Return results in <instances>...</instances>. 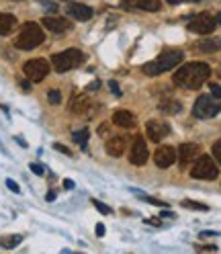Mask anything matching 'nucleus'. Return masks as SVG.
<instances>
[{"instance_id":"16","label":"nucleus","mask_w":221,"mask_h":254,"mask_svg":"<svg viewBox=\"0 0 221 254\" xmlns=\"http://www.w3.org/2000/svg\"><path fill=\"white\" fill-rule=\"evenodd\" d=\"M43 27H47L52 33H66V31L70 29V23L66 19H59V17H45Z\"/></svg>"},{"instance_id":"22","label":"nucleus","mask_w":221,"mask_h":254,"mask_svg":"<svg viewBox=\"0 0 221 254\" xmlns=\"http://www.w3.org/2000/svg\"><path fill=\"white\" fill-rule=\"evenodd\" d=\"M88 135H90V131H88L86 127H84V129H78V131H74V133H72V139H74V141H76V144L80 146V148H86Z\"/></svg>"},{"instance_id":"37","label":"nucleus","mask_w":221,"mask_h":254,"mask_svg":"<svg viewBox=\"0 0 221 254\" xmlns=\"http://www.w3.org/2000/svg\"><path fill=\"white\" fill-rule=\"evenodd\" d=\"M97 236H99V238H101V236H105V226H103V224H99V226H97Z\"/></svg>"},{"instance_id":"43","label":"nucleus","mask_w":221,"mask_h":254,"mask_svg":"<svg viewBox=\"0 0 221 254\" xmlns=\"http://www.w3.org/2000/svg\"><path fill=\"white\" fill-rule=\"evenodd\" d=\"M168 4H178V2H184V0H166Z\"/></svg>"},{"instance_id":"15","label":"nucleus","mask_w":221,"mask_h":254,"mask_svg":"<svg viewBox=\"0 0 221 254\" xmlns=\"http://www.w3.org/2000/svg\"><path fill=\"white\" fill-rule=\"evenodd\" d=\"M125 146H127V139L121 137V135H115V137H110L107 141V152H109V156L119 158V156H123Z\"/></svg>"},{"instance_id":"2","label":"nucleus","mask_w":221,"mask_h":254,"mask_svg":"<svg viewBox=\"0 0 221 254\" xmlns=\"http://www.w3.org/2000/svg\"><path fill=\"white\" fill-rule=\"evenodd\" d=\"M180 62H182V52H178V50H168V52H164L162 56H158V60L144 64V68H141V70H144L146 76H160V74L172 70L174 66H178Z\"/></svg>"},{"instance_id":"41","label":"nucleus","mask_w":221,"mask_h":254,"mask_svg":"<svg viewBox=\"0 0 221 254\" xmlns=\"http://www.w3.org/2000/svg\"><path fill=\"white\" fill-rule=\"evenodd\" d=\"M99 86H101V82H92V84H90V86H88V90H97V88H99Z\"/></svg>"},{"instance_id":"32","label":"nucleus","mask_w":221,"mask_h":254,"mask_svg":"<svg viewBox=\"0 0 221 254\" xmlns=\"http://www.w3.org/2000/svg\"><path fill=\"white\" fill-rule=\"evenodd\" d=\"M121 2H123V6H125V8H137L139 0H121Z\"/></svg>"},{"instance_id":"7","label":"nucleus","mask_w":221,"mask_h":254,"mask_svg":"<svg viewBox=\"0 0 221 254\" xmlns=\"http://www.w3.org/2000/svg\"><path fill=\"white\" fill-rule=\"evenodd\" d=\"M25 76L29 78L31 82H41L43 78L50 74V62L43 60V58H35V60H29L25 66H23Z\"/></svg>"},{"instance_id":"17","label":"nucleus","mask_w":221,"mask_h":254,"mask_svg":"<svg viewBox=\"0 0 221 254\" xmlns=\"http://www.w3.org/2000/svg\"><path fill=\"white\" fill-rule=\"evenodd\" d=\"M113 125L123 127V129H131V127H135V117L129 111H117L113 115Z\"/></svg>"},{"instance_id":"13","label":"nucleus","mask_w":221,"mask_h":254,"mask_svg":"<svg viewBox=\"0 0 221 254\" xmlns=\"http://www.w3.org/2000/svg\"><path fill=\"white\" fill-rule=\"evenodd\" d=\"M68 14L74 17L76 21H88V19H92L94 10L86 4H80V2H70L68 4Z\"/></svg>"},{"instance_id":"39","label":"nucleus","mask_w":221,"mask_h":254,"mask_svg":"<svg viewBox=\"0 0 221 254\" xmlns=\"http://www.w3.org/2000/svg\"><path fill=\"white\" fill-rule=\"evenodd\" d=\"M148 224H152V226H162V221H160V219H148Z\"/></svg>"},{"instance_id":"20","label":"nucleus","mask_w":221,"mask_h":254,"mask_svg":"<svg viewBox=\"0 0 221 254\" xmlns=\"http://www.w3.org/2000/svg\"><path fill=\"white\" fill-rule=\"evenodd\" d=\"M160 109L164 111V113H170V115H176V113H180V109H182V105L178 103V101H162L160 103Z\"/></svg>"},{"instance_id":"6","label":"nucleus","mask_w":221,"mask_h":254,"mask_svg":"<svg viewBox=\"0 0 221 254\" xmlns=\"http://www.w3.org/2000/svg\"><path fill=\"white\" fill-rule=\"evenodd\" d=\"M219 111H221V99L203 94V97L197 99V103L193 107V115L199 117V119H211L219 113Z\"/></svg>"},{"instance_id":"8","label":"nucleus","mask_w":221,"mask_h":254,"mask_svg":"<svg viewBox=\"0 0 221 254\" xmlns=\"http://www.w3.org/2000/svg\"><path fill=\"white\" fill-rule=\"evenodd\" d=\"M217 27V19L211 17V14L203 12V14H197L188 21V29L193 31V33H199V35H209L213 33V29Z\"/></svg>"},{"instance_id":"33","label":"nucleus","mask_w":221,"mask_h":254,"mask_svg":"<svg viewBox=\"0 0 221 254\" xmlns=\"http://www.w3.org/2000/svg\"><path fill=\"white\" fill-rule=\"evenodd\" d=\"M109 86H110V90H113L115 97H121V88H119V84H117L115 80H110V82H109Z\"/></svg>"},{"instance_id":"23","label":"nucleus","mask_w":221,"mask_h":254,"mask_svg":"<svg viewBox=\"0 0 221 254\" xmlns=\"http://www.w3.org/2000/svg\"><path fill=\"white\" fill-rule=\"evenodd\" d=\"M21 240H23V236H19V234H14V236H6V238H2V240H0V246L8 250V248L19 246V244H21Z\"/></svg>"},{"instance_id":"12","label":"nucleus","mask_w":221,"mask_h":254,"mask_svg":"<svg viewBox=\"0 0 221 254\" xmlns=\"http://www.w3.org/2000/svg\"><path fill=\"white\" fill-rule=\"evenodd\" d=\"M146 129H148V137L152 141H162L166 135H168V125L162 123V121H148L146 125Z\"/></svg>"},{"instance_id":"11","label":"nucleus","mask_w":221,"mask_h":254,"mask_svg":"<svg viewBox=\"0 0 221 254\" xmlns=\"http://www.w3.org/2000/svg\"><path fill=\"white\" fill-rule=\"evenodd\" d=\"M90 109H92V101H90L88 94L76 92L72 97V101H70V111H72V113H76V115H88Z\"/></svg>"},{"instance_id":"27","label":"nucleus","mask_w":221,"mask_h":254,"mask_svg":"<svg viewBox=\"0 0 221 254\" xmlns=\"http://www.w3.org/2000/svg\"><path fill=\"white\" fill-rule=\"evenodd\" d=\"M213 158L221 164V139H217L215 144H213Z\"/></svg>"},{"instance_id":"28","label":"nucleus","mask_w":221,"mask_h":254,"mask_svg":"<svg viewBox=\"0 0 221 254\" xmlns=\"http://www.w3.org/2000/svg\"><path fill=\"white\" fill-rule=\"evenodd\" d=\"M29 168H31V172H35L37 177H43V174H45V168H43L41 164H37V162H33V164H31Z\"/></svg>"},{"instance_id":"3","label":"nucleus","mask_w":221,"mask_h":254,"mask_svg":"<svg viewBox=\"0 0 221 254\" xmlns=\"http://www.w3.org/2000/svg\"><path fill=\"white\" fill-rule=\"evenodd\" d=\"M45 41V33H43V29L33 23V21H29L21 27V33L17 37V41H14V45L19 47V50H25V52H31V50H35L37 45H41Z\"/></svg>"},{"instance_id":"45","label":"nucleus","mask_w":221,"mask_h":254,"mask_svg":"<svg viewBox=\"0 0 221 254\" xmlns=\"http://www.w3.org/2000/svg\"><path fill=\"white\" fill-rule=\"evenodd\" d=\"M217 25H221V14H217Z\"/></svg>"},{"instance_id":"36","label":"nucleus","mask_w":221,"mask_h":254,"mask_svg":"<svg viewBox=\"0 0 221 254\" xmlns=\"http://www.w3.org/2000/svg\"><path fill=\"white\" fill-rule=\"evenodd\" d=\"M107 131H109V125L103 123V125H101V129H99V133H101V135H107Z\"/></svg>"},{"instance_id":"35","label":"nucleus","mask_w":221,"mask_h":254,"mask_svg":"<svg viewBox=\"0 0 221 254\" xmlns=\"http://www.w3.org/2000/svg\"><path fill=\"white\" fill-rule=\"evenodd\" d=\"M197 250H207V252H215V250H217V246H213V244H209V246H197Z\"/></svg>"},{"instance_id":"40","label":"nucleus","mask_w":221,"mask_h":254,"mask_svg":"<svg viewBox=\"0 0 221 254\" xmlns=\"http://www.w3.org/2000/svg\"><path fill=\"white\" fill-rule=\"evenodd\" d=\"M207 236H217V232H201V238H207Z\"/></svg>"},{"instance_id":"31","label":"nucleus","mask_w":221,"mask_h":254,"mask_svg":"<svg viewBox=\"0 0 221 254\" xmlns=\"http://www.w3.org/2000/svg\"><path fill=\"white\" fill-rule=\"evenodd\" d=\"M211 97L221 99V86H219V84H213V82H211Z\"/></svg>"},{"instance_id":"24","label":"nucleus","mask_w":221,"mask_h":254,"mask_svg":"<svg viewBox=\"0 0 221 254\" xmlns=\"http://www.w3.org/2000/svg\"><path fill=\"white\" fill-rule=\"evenodd\" d=\"M182 207H186V209H195V211H209V207H207L205 203L191 201V199H184V201H182Z\"/></svg>"},{"instance_id":"5","label":"nucleus","mask_w":221,"mask_h":254,"mask_svg":"<svg viewBox=\"0 0 221 254\" xmlns=\"http://www.w3.org/2000/svg\"><path fill=\"white\" fill-rule=\"evenodd\" d=\"M217 174H219V170H217V164L213 162L211 156H199L193 170H191V177L199 179V181H215Z\"/></svg>"},{"instance_id":"9","label":"nucleus","mask_w":221,"mask_h":254,"mask_svg":"<svg viewBox=\"0 0 221 254\" xmlns=\"http://www.w3.org/2000/svg\"><path fill=\"white\" fill-rule=\"evenodd\" d=\"M176 156L178 154L172 146H160L154 154V162H156L158 168H168V166H172L176 162Z\"/></svg>"},{"instance_id":"30","label":"nucleus","mask_w":221,"mask_h":254,"mask_svg":"<svg viewBox=\"0 0 221 254\" xmlns=\"http://www.w3.org/2000/svg\"><path fill=\"white\" fill-rule=\"evenodd\" d=\"M6 187L12 190V193H21V187H19L17 183H14L12 179H6Z\"/></svg>"},{"instance_id":"26","label":"nucleus","mask_w":221,"mask_h":254,"mask_svg":"<svg viewBox=\"0 0 221 254\" xmlns=\"http://www.w3.org/2000/svg\"><path fill=\"white\" fill-rule=\"evenodd\" d=\"M92 205H94V207H97L101 213H105V215H110V213H113V209H110L109 205H105L103 201H99V199H92Z\"/></svg>"},{"instance_id":"29","label":"nucleus","mask_w":221,"mask_h":254,"mask_svg":"<svg viewBox=\"0 0 221 254\" xmlns=\"http://www.w3.org/2000/svg\"><path fill=\"white\" fill-rule=\"evenodd\" d=\"M39 4H41V6H45L47 10H54V12L57 10V6H55V2H52V0H39Z\"/></svg>"},{"instance_id":"42","label":"nucleus","mask_w":221,"mask_h":254,"mask_svg":"<svg viewBox=\"0 0 221 254\" xmlns=\"http://www.w3.org/2000/svg\"><path fill=\"white\" fill-rule=\"evenodd\" d=\"M45 199H47V201H54V199H55V193H54V190H52V193H47Z\"/></svg>"},{"instance_id":"14","label":"nucleus","mask_w":221,"mask_h":254,"mask_svg":"<svg viewBox=\"0 0 221 254\" xmlns=\"http://www.w3.org/2000/svg\"><path fill=\"white\" fill-rule=\"evenodd\" d=\"M178 156V160H180V164L182 166H186L188 162H193L195 158L199 156V146L197 144H182L180 148H178V152H176Z\"/></svg>"},{"instance_id":"25","label":"nucleus","mask_w":221,"mask_h":254,"mask_svg":"<svg viewBox=\"0 0 221 254\" xmlns=\"http://www.w3.org/2000/svg\"><path fill=\"white\" fill-rule=\"evenodd\" d=\"M47 101H50L52 105H59L61 103V92L55 90V88H52L50 92H47Z\"/></svg>"},{"instance_id":"38","label":"nucleus","mask_w":221,"mask_h":254,"mask_svg":"<svg viewBox=\"0 0 221 254\" xmlns=\"http://www.w3.org/2000/svg\"><path fill=\"white\" fill-rule=\"evenodd\" d=\"M64 187H66V189H74V181L66 179V181H64Z\"/></svg>"},{"instance_id":"21","label":"nucleus","mask_w":221,"mask_h":254,"mask_svg":"<svg viewBox=\"0 0 221 254\" xmlns=\"http://www.w3.org/2000/svg\"><path fill=\"white\" fill-rule=\"evenodd\" d=\"M160 6H162L160 0H139V4H137V8L148 10V12H156V10H160Z\"/></svg>"},{"instance_id":"44","label":"nucleus","mask_w":221,"mask_h":254,"mask_svg":"<svg viewBox=\"0 0 221 254\" xmlns=\"http://www.w3.org/2000/svg\"><path fill=\"white\" fill-rule=\"evenodd\" d=\"M162 215H164V217H174V213H172V211H164Z\"/></svg>"},{"instance_id":"10","label":"nucleus","mask_w":221,"mask_h":254,"mask_svg":"<svg viewBox=\"0 0 221 254\" xmlns=\"http://www.w3.org/2000/svg\"><path fill=\"white\" fill-rule=\"evenodd\" d=\"M148 156H150V152H148L146 141L141 139V137H135V139H133V146H131V154H129L131 164L144 166V164L148 162Z\"/></svg>"},{"instance_id":"18","label":"nucleus","mask_w":221,"mask_h":254,"mask_svg":"<svg viewBox=\"0 0 221 254\" xmlns=\"http://www.w3.org/2000/svg\"><path fill=\"white\" fill-rule=\"evenodd\" d=\"M17 29V19L12 17V14H6V12H2L0 14V35H10L12 31Z\"/></svg>"},{"instance_id":"4","label":"nucleus","mask_w":221,"mask_h":254,"mask_svg":"<svg viewBox=\"0 0 221 254\" xmlns=\"http://www.w3.org/2000/svg\"><path fill=\"white\" fill-rule=\"evenodd\" d=\"M54 62V68L57 72H68V70H74L78 68L80 64L84 62V54L80 50H66V52H59L52 58Z\"/></svg>"},{"instance_id":"34","label":"nucleus","mask_w":221,"mask_h":254,"mask_svg":"<svg viewBox=\"0 0 221 254\" xmlns=\"http://www.w3.org/2000/svg\"><path fill=\"white\" fill-rule=\"evenodd\" d=\"M54 148H55V150H57V152H61V154H68V156H72V152H70V150H68V148H66V146H61V144H55V146H54Z\"/></svg>"},{"instance_id":"19","label":"nucleus","mask_w":221,"mask_h":254,"mask_svg":"<svg viewBox=\"0 0 221 254\" xmlns=\"http://www.w3.org/2000/svg\"><path fill=\"white\" fill-rule=\"evenodd\" d=\"M199 50L205 52V54H213V52H219L221 50V37H211V39H203L199 41Z\"/></svg>"},{"instance_id":"1","label":"nucleus","mask_w":221,"mask_h":254,"mask_svg":"<svg viewBox=\"0 0 221 254\" xmlns=\"http://www.w3.org/2000/svg\"><path fill=\"white\" fill-rule=\"evenodd\" d=\"M209 76H211V68L207 64H203V62L184 64L174 74V84L186 90H197L209 80Z\"/></svg>"},{"instance_id":"46","label":"nucleus","mask_w":221,"mask_h":254,"mask_svg":"<svg viewBox=\"0 0 221 254\" xmlns=\"http://www.w3.org/2000/svg\"><path fill=\"white\" fill-rule=\"evenodd\" d=\"M188 2H199V0H188Z\"/></svg>"}]
</instances>
